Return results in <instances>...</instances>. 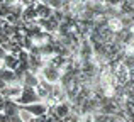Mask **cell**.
Masks as SVG:
<instances>
[{
	"instance_id": "cell-2",
	"label": "cell",
	"mask_w": 134,
	"mask_h": 122,
	"mask_svg": "<svg viewBox=\"0 0 134 122\" xmlns=\"http://www.w3.org/2000/svg\"><path fill=\"white\" fill-rule=\"evenodd\" d=\"M37 102H43L41 97L37 95L36 88H22V93L15 98V103L19 105H29V103H37Z\"/></svg>"
},
{
	"instance_id": "cell-7",
	"label": "cell",
	"mask_w": 134,
	"mask_h": 122,
	"mask_svg": "<svg viewBox=\"0 0 134 122\" xmlns=\"http://www.w3.org/2000/svg\"><path fill=\"white\" fill-rule=\"evenodd\" d=\"M48 120H49V115H43V117H34L29 122H48Z\"/></svg>"
},
{
	"instance_id": "cell-8",
	"label": "cell",
	"mask_w": 134,
	"mask_h": 122,
	"mask_svg": "<svg viewBox=\"0 0 134 122\" xmlns=\"http://www.w3.org/2000/svg\"><path fill=\"white\" fill-rule=\"evenodd\" d=\"M0 122H12V120L9 119V115L5 112H0Z\"/></svg>"
},
{
	"instance_id": "cell-6",
	"label": "cell",
	"mask_w": 134,
	"mask_h": 122,
	"mask_svg": "<svg viewBox=\"0 0 134 122\" xmlns=\"http://www.w3.org/2000/svg\"><path fill=\"white\" fill-rule=\"evenodd\" d=\"M124 2V0H105V5H109V7H115V9H119L121 7V3Z\"/></svg>"
},
{
	"instance_id": "cell-3",
	"label": "cell",
	"mask_w": 134,
	"mask_h": 122,
	"mask_svg": "<svg viewBox=\"0 0 134 122\" xmlns=\"http://www.w3.org/2000/svg\"><path fill=\"white\" fill-rule=\"evenodd\" d=\"M20 112H29L34 117H43L49 114V105L46 102H37V103H29V105H20Z\"/></svg>"
},
{
	"instance_id": "cell-4",
	"label": "cell",
	"mask_w": 134,
	"mask_h": 122,
	"mask_svg": "<svg viewBox=\"0 0 134 122\" xmlns=\"http://www.w3.org/2000/svg\"><path fill=\"white\" fill-rule=\"evenodd\" d=\"M53 12L54 10L51 9V7L48 5V3H41L37 2L36 3V14H37V19H48V17L53 15Z\"/></svg>"
},
{
	"instance_id": "cell-10",
	"label": "cell",
	"mask_w": 134,
	"mask_h": 122,
	"mask_svg": "<svg viewBox=\"0 0 134 122\" xmlns=\"http://www.w3.org/2000/svg\"><path fill=\"white\" fill-rule=\"evenodd\" d=\"M39 2H41V3H48L49 0H39Z\"/></svg>"
},
{
	"instance_id": "cell-1",
	"label": "cell",
	"mask_w": 134,
	"mask_h": 122,
	"mask_svg": "<svg viewBox=\"0 0 134 122\" xmlns=\"http://www.w3.org/2000/svg\"><path fill=\"white\" fill-rule=\"evenodd\" d=\"M39 76L43 80H46L48 83L59 85V80H61V69H58V68H54V66H51V65H48V63H46L44 68L41 69Z\"/></svg>"
},
{
	"instance_id": "cell-9",
	"label": "cell",
	"mask_w": 134,
	"mask_h": 122,
	"mask_svg": "<svg viewBox=\"0 0 134 122\" xmlns=\"http://www.w3.org/2000/svg\"><path fill=\"white\" fill-rule=\"evenodd\" d=\"M7 54H9V53H7V51L3 49L2 46H0V61H2V63H3V60H5V56H7Z\"/></svg>"
},
{
	"instance_id": "cell-5",
	"label": "cell",
	"mask_w": 134,
	"mask_h": 122,
	"mask_svg": "<svg viewBox=\"0 0 134 122\" xmlns=\"http://www.w3.org/2000/svg\"><path fill=\"white\" fill-rule=\"evenodd\" d=\"M3 68L10 69V71H15V69L19 68V56H17V54L9 53L5 56V60H3Z\"/></svg>"
}]
</instances>
